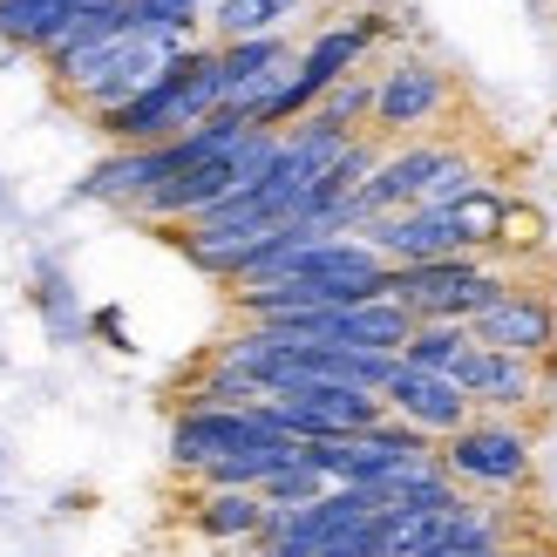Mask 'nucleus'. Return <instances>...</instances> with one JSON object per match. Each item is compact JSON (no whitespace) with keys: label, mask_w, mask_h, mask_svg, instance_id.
I'll return each instance as SVG.
<instances>
[{"label":"nucleus","mask_w":557,"mask_h":557,"mask_svg":"<svg viewBox=\"0 0 557 557\" xmlns=\"http://www.w3.org/2000/svg\"><path fill=\"white\" fill-rule=\"evenodd\" d=\"M218 109H225V62H218V41L211 48L190 41L144 96H129L123 109L96 116V129L116 150H150V144H177V136H190L198 123H211Z\"/></svg>","instance_id":"1"},{"label":"nucleus","mask_w":557,"mask_h":557,"mask_svg":"<svg viewBox=\"0 0 557 557\" xmlns=\"http://www.w3.org/2000/svg\"><path fill=\"white\" fill-rule=\"evenodd\" d=\"M387 35V14L381 8H360L354 21H333V27H320L313 41L299 48V69H293V82L278 89L265 109H259V129H293V123H306L320 109V96L333 89V82H347L360 62H368V48Z\"/></svg>","instance_id":"2"},{"label":"nucleus","mask_w":557,"mask_h":557,"mask_svg":"<svg viewBox=\"0 0 557 557\" xmlns=\"http://www.w3.org/2000/svg\"><path fill=\"white\" fill-rule=\"evenodd\" d=\"M435 456L462 490H531L537 476V435L510 414H476L449 442H435Z\"/></svg>","instance_id":"3"},{"label":"nucleus","mask_w":557,"mask_h":557,"mask_svg":"<svg viewBox=\"0 0 557 557\" xmlns=\"http://www.w3.org/2000/svg\"><path fill=\"white\" fill-rule=\"evenodd\" d=\"M456 102V82L449 69H435L429 54H395V62L381 69V89H374V136H387V144H414L442 109Z\"/></svg>","instance_id":"4"},{"label":"nucleus","mask_w":557,"mask_h":557,"mask_svg":"<svg viewBox=\"0 0 557 557\" xmlns=\"http://www.w3.org/2000/svg\"><path fill=\"white\" fill-rule=\"evenodd\" d=\"M278 435L259 408H184L171 422V469L177 476H205L211 462H225L238 449H252V442Z\"/></svg>","instance_id":"5"},{"label":"nucleus","mask_w":557,"mask_h":557,"mask_svg":"<svg viewBox=\"0 0 557 557\" xmlns=\"http://www.w3.org/2000/svg\"><path fill=\"white\" fill-rule=\"evenodd\" d=\"M456 387H462V395L469 401H476V414H510V422H517V414L523 408H537L544 401V360H523V354H496V347H469L462 360H456V374H449Z\"/></svg>","instance_id":"6"},{"label":"nucleus","mask_w":557,"mask_h":557,"mask_svg":"<svg viewBox=\"0 0 557 557\" xmlns=\"http://www.w3.org/2000/svg\"><path fill=\"white\" fill-rule=\"evenodd\" d=\"M469 333H476L483 347H496V354L557 360V299L517 278V286H510L504 299H496V306H483V313L469 320Z\"/></svg>","instance_id":"7"},{"label":"nucleus","mask_w":557,"mask_h":557,"mask_svg":"<svg viewBox=\"0 0 557 557\" xmlns=\"http://www.w3.org/2000/svg\"><path fill=\"white\" fill-rule=\"evenodd\" d=\"M381 401H387V414H401L408 429H422L429 442H449L456 429H469L476 422V401L462 395V387L449 381V374H429V368H395V381L381 387Z\"/></svg>","instance_id":"8"},{"label":"nucleus","mask_w":557,"mask_h":557,"mask_svg":"<svg viewBox=\"0 0 557 557\" xmlns=\"http://www.w3.org/2000/svg\"><path fill=\"white\" fill-rule=\"evenodd\" d=\"M360 238H368L387 265H422V259H456V252H469V245H462V225H456V211H449V205H408V211H387V218H374V225L360 232Z\"/></svg>","instance_id":"9"},{"label":"nucleus","mask_w":557,"mask_h":557,"mask_svg":"<svg viewBox=\"0 0 557 557\" xmlns=\"http://www.w3.org/2000/svg\"><path fill=\"white\" fill-rule=\"evenodd\" d=\"M82 8L89 0H0V41L21 48V54H48Z\"/></svg>","instance_id":"10"},{"label":"nucleus","mask_w":557,"mask_h":557,"mask_svg":"<svg viewBox=\"0 0 557 557\" xmlns=\"http://www.w3.org/2000/svg\"><path fill=\"white\" fill-rule=\"evenodd\" d=\"M259 531H265V496L259 490H198V537L252 544Z\"/></svg>","instance_id":"11"},{"label":"nucleus","mask_w":557,"mask_h":557,"mask_svg":"<svg viewBox=\"0 0 557 557\" xmlns=\"http://www.w3.org/2000/svg\"><path fill=\"white\" fill-rule=\"evenodd\" d=\"M129 27H136V0H89V8L62 27V41H54L41 62H48V75H54L62 62H75V54H89V48H102V41L129 35Z\"/></svg>","instance_id":"12"},{"label":"nucleus","mask_w":557,"mask_h":557,"mask_svg":"<svg viewBox=\"0 0 557 557\" xmlns=\"http://www.w3.org/2000/svg\"><path fill=\"white\" fill-rule=\"evenodd\" d=\"M306 0H211V41H252V35H286V21Z\"/></svg>","instance_id":"13"},{"label":"nucleus","mask_w":557,"mask_h":557,"mask_svg":"<svg viewBox=\"0 0 557 557\" xmlns=\"http://www.w3.org/2000/svg\"><path fill=\"white\" fill-rule=\"evenodd\" d=\"M476 347V333H469L462 320H422L408 333V347H401V360L408 368H429V374H456V360Z\"/></svg>","instance_id":"14"},{"label":"nucleus","mask_w":557,"mask_h":557,"mask_svg":"<svg viewBox=\"0 0 557 557\" xmlns=\"http://www.w3.org/2000/svg\"><path fill=\"white\" fill-rule=\"evenodd\" d=\"M218 62H225V96L238 89V82H252L278 62H293V41L286 35H252V41H218Z\"/></svg>","instance_id":"15"},{"label":"nucleus","mask_w":557,"mask_h":557,"mask_svg":"<svg viewBox=\"0 0 557 557\" xmlns=\"http://www.w3.org/2000/svg\"><path fill=\"white\" fill-rule=\"evenodd\" d=\"M374 89H381V75H360V69H354L347 82H333V89L320 96V116L360 136V123H374Z\"/></svg>","instance_id":"16"},{"label":"nucleus","mask_w":557,"mask_h":557,"mask_svg":"<svg viewBox=\"0 0 557 557\" xmlns=\"http://www.w3.org/2000/svg\"><path fill=\"white\" fill-rule=\"evenodd\" d=\"M326 490H341V483H326L320 469L306 462V449H299V462H293V469H278V476H272V483H265L259 496H265L272 510H299V504H320Z\"/></svg>","instance_id":"17"},{"label":"nucleus","mask_w":557,"mask_h":557,"mask_svg":"<svg viewBox=\"0 0 557 557\" xmlns=\"http://www.w3.org/2000/svg\"><path fill=\"white\" fill-rule=\"evenodd\" d=\"M41 313H48V326L62 333V341L75 333V320H69V299H62V278H54V272H41Z\"/></svg>","instance_id":"18"},{"label":"nucleus","mask_w":557,"mask_h":557,"mask_svg":"<svg viewBox=\"0 0 557 557\" xmlns=\"http://www.w3.org/2000/svg\"><path fill=\"white\" fill-rule=\"evenodd\" d=\"M89 326L102 333V341H109V347H123V354H129V333H123V313H116V306H102V313H96Z\"/></svg>","instance_id":"19"},{"label":"nucleus","mask_w":557,"mask_h":557,"mask_svg":"<svg viewBox=\"0 0 557 557\" xmlns=\"http://www.w3.org/2000/svg\"><path fill=\"white\" fill-rule=\"evenodd\" d=\"M0 462H8V449H0Z\"/></svg>","instance_id":"20"}]
</instances>
